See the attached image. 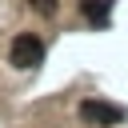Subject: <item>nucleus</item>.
Masks as SVG:
<instances>
[{"label": "nucleus", "mask_w": 128, "mask_h": 128, "mask_svg": "<svg viewBox=\"0 0 128 128\" xmlns=\"http://www.w3.org/2000/svg\"><path fill=\"white\" fill-rule=\"evenodd\" d=\"M40 60H44V40L32 36V32H20L12 40V48H8V64L24 72V68H36Z\"/></svg>", "instance_id": "1"}, {"label": "nucleus", "mask_w": 128, "mask_h": 128, "mask_svg": "<svg viewBox=\"0 0 128 128\" xmlns=\"http://www.w3.org/2000/svg\"><path fill=\"white\" fill-rule=\"evenodd\" d=\"M108 12H112V0H84V16H88V20L108 24Z\"/></svg>", "instance_id": "3"}, {"label": "nucleus", "mask_w": 128, "mask_h": 128, "mask_svg": "<svg viewBox=\"0 0 128 128\" xmlns=\"http://www.w3.org/2000/svg\"><path fill=\"white\" fill-rule=\"evenodd\" d=\"M80 120H88V124H96V128H116V124L128 120V108L108 104V100H84V104H80Z\"/></svg>", "instance_id": "2"}, {"label": "nucleus", "mask_w": 128, "mask_h": 128, "mask_svg": "<svg viewBox=\"0 0 128 128\" xmlns=\"http://www.w3.org/2000/svg\"><path fill=\"white\" fill-rule=\"evenodd\" d=\"M28 4H32L40 16H56V0H28Z\"/></svg>", "instance_id": "4"}]
</instances>
